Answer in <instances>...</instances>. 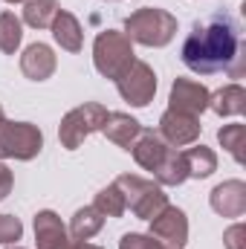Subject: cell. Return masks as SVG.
Masks as SVG:
<instances>
[{"instance_id": "cell-4", "label": "cell", "mask_w": 246, "mask_h": 249, "mask_svg": "<svg viewBox=\"0 0 246 249\" xmlns=\"http://www.w3.org/2000/svg\"><path fill=\"white\" fill-rule=\"evenodd\" d=\"M116 186L122 188L127 209H130L136 217H142V220L157 217V214L168 206V194L162 191L159 183H154V180H142V177H136V174H122V177L116 180Z\"/></svg>"}, {"instance_id": "cell-20", "label": "cell", "mask_w": 246, "mask_h": 249, "mask_svg": "<svg viewBox=\"0 0 246 249\" xmlns=\"http://www.w3.org/2000/svg\"><path fill=\"white\" fill-rule=\"evenodd\" d=\"M61 12L58 0H26L23 3V20L32 26V29H47L53 26L55 15Z\"/></svg>"}, {"instance_id": "cell-21", "label": "cell", "mask_w": 246, "mask_h": 249, "mask_svg": "<svg viewBox=\"0 0 246 249\" xmlns=\"http://www.w3.org/2000/svg\"><path fill=\"white\" fill-rule=\"evenodd\" d=\"M157 183L159 186H183L188 180V168H185V160H183V151H168V157L162 160V165L154 171Z\"/></svg>"}, {"instance_id": "cell-15", "label": "cell", "mask_w": 246, "mask_h": 249, "mask_svg": "<svg viewBox=\"0 0 246 249\" xmlns=\"http://www.w3.org/2000/svg\"><path fill=\"white\" fill-rule=\"evenodd\" d=\"M102 133H105L113 145L130 151V145H133L136 136L142 133V124L136 122L130 113H107V119H105V124H102Z\"/></svg>"}, {"instance_id": "cell-18", "label": "cell", "mask_w": 246, "mask_h": 249, "mask_svg": "<svg viewBox=\"0 0 246 249\" xmlns=\"http://www.w3.org/2000/svg\"><path fill=\"white\" fill-rule=\"evenodd\" d=\"M183 160H185V168H188V177H194V180H206L217 168V157L206 145H194V148L183 151Z\"/></svg>"}, {"instance_id": "cell-26", "label": "cell", "mask_w": 246, "mask_h": 249, "mask_svg": "<svg viewBox=\"0 0 246 249\" xmlns=\"http://www.w3.org/2000/svg\"><path fill=\"white\" fill-rule=\"evenodd\" d=\"M119 249H165V247L157 238H151V235L127 232V235H122V241H119Z\"/></svg>"}, {"instance_id": "cell-28", "label": "cell", "mask_w": 246, "mask_h": 249, "mask_svg": "<svg viewBox=\"0 0 246 249\" xmlns=\"http://www.w3.org/2000/svg\"><path fill=\"white\" fill-rule=\"evenodd\" d=\"M241 232H244V226H232V229L226 232V244H229V249H238V238H241Z\"/></svg>"}, {"instance_id": "cell-16", "label": "cell", "mask_w": 246, "mask_h": 249, "mask_svg": "<svg viewBox=\"0 0 246 249\" xmlns=\"http://www.w3.org/2000/svg\"><path fill=\"white\" fill-rule=\"evenodd\" d=\"M53 38L58 41V47L67 50V53H78V50H81V44H84V29H81L78 18H75L72 12L61 9V12L55 15V20H53Z\"/></svg>"}, {"instance_id": "cell-17", "label": "cell", "mask_w": 246, "mask_h": 249, "mask_svg": "<svg viewBox=\"0 0 246 249\" xmlns=\"http://www.w3.org/2000/svg\"><path fill=\"white\" fill-rule=\"evenodd\" d=\"M209 107L220 116H241L246 110V90L241 84H229L209 96Z\"/></svg>"}, {"instance_id": "cell-11", "label": "cell", "mask_w": 246, "mask_h": 249, "mask_svg": "<svg viewBox=\"0 0 246 249\" xmlns=\"http://www.w3.org/2000/svg\"><path fill=\"white\" fill-rule=\"evenodd\" d=\"M130 151H133V160H136L145 171H157V168L162 165V160L168 157L171 145H168L157 130H142V133L136 136V142L130 145Z\"/></svg>"}, {"instance_id": "cell-27", "label": "cell", "mask_w": 246, "mask_h": 249, "mask_svg": "<svg viewBox=\"0 0 246 249\" xmlns=\"http://www.w3.org/2000/svg\"><path fill=\"white\" fill-rule=\"evenodd\" d=\"M12 186H15V180H12V171H9V168L0 162V200H3V197H9Z\"/></svg>"}, {"instance_id": "cell-19", "label": "cell", "mask_w": 246, "mask_h": 249, "mask_svg": "<svg viewBox=\"0 0 246 249\" xmlns=\"http://www.w3.org/2000/svg\"><path fill=\"white\" fill-rule=\"evenodd\" d=\"M105 226V214L96 209V206H84L72 214V223H70V235L75 241H90L99 229Z\"/></svg>"}, {"instance_id": "cell-32", "label": "cell", "mask_w": 246, "mask_h": 249, "mask_svg": "<svg viewBox=\"0 0 246 249\" xmlns=\"http://www.w3.org/2000/svg\"><path fill=\"white\" fill-rule=\"evenodd\" d=\"M9 249H20V247H9Z\"/></svg>"}, {"instance_id": "cell-8", "label": "cell", "mask_w": 246, "mask_h": 249, "mask_svg": "<svg viewBox=\"0 0 246 249\" xmlns=\"http://www.w3.org/2000/svg\"><path fill=\"white\" fill-rule=\"evenodd\" d=\"M151 238H157L165 249H183L188 241L185 212L177 206H165L157 217H151Z\"/></svg>"}, {"instance_id": "cell-2", "label": "cell", "mask_w": 246, "mask_h": 249, "mask_svg": "<svg viewBox=\"0 0 246 249\" xmlns=\"http://www.w3.org/2000/svg\"><path fill=\"white\" fill-rule=\"evenodd\" d=\"M124 35L142 47H165L177 35V18L157 6L136 9L124 20Z\"/></svg>"}, {"instance_id": "cell-30", "label": "cell", "mask_w": 246, "mask_h": 249, "mask_svg": "<svg viewBox=\"0 0 246 249\" xmlns=\"http://www.w3.org/2000/svg\"><path fill=\"white\" fill-rule=\"evenodd\" d=\"M6 3H26V0H6Z\"/></svg>"}, {"instance_id": "cell-25", "label": "cell", "mask_w": 246, "mask_h": 249, "mask_svg": "<svg viewBox=\"0 0 246 249\" xmlns=\"http://www.w3.org/2000/svg\"><path fill=\"white\" fill-rule=\"evenodd\" d=\"M20 235H23V223L15 214H0V244L12 247L15 241H20Z\"/></svg>"}, {"instance_id": "cell-24", "label": "cell", "mask_w": 246, "mask_h": 249, "mask_svg": "<svg viewBox=\"0 0 246 249\" xmlns=\"http://www.w3.org/2000/svg\"><path fill=\"white\" fill-rule=\"evenodd\" d=\"M217 139H220V145H223L238 162H244V142H246V127L244 124H226V127H220Z\"/></svg>"}, {"instance_id": "cell-3", "label": "cell", "mask_w": 246, "mask_h": 249, "mask_svg": "<svg viewBox=\"0 0 246 249\" xmlns=\"http://www.w3.org/2000/svg\"><path fill=\"white\" fill-rule=\"evenodd\" d=\"M136 61L133 55V41L124 35V32H116V29H105L99 32L96 44H93V64L96 70L105 75V78H119L130 64Z\"/></svg>"}, {"instance_id": "cell-7", "label": "cell", "mask_w": 246, "mask_h": 249, "mask_svg": "<svg viewBox=\"0 0 246 249\" xmlns=\"http://www.w3.org/2000/svg\"><path fill=\"white\" fill-rule=\"evenodd\" d=\"M116 87H119V96H122L127 105L145 107L154 99V93H157V72L151 70V64L133 61L116 78Z\"/></svg>"}, {"instance_id": "cell-29", "label": "cell", "mask_w": 246, "mask_h": 249, "mask_svg": "<svg viewBox=\"0 0 246 249\" xmlns=\"http://www.w3.org/2000/svg\"><path fill=\"white\" fill-rule=\"evenodd\" d=\"M70 249H102V247H96L90 241H70Z\"/></svg>"}, {"instance_id": "cell-22", "label": "cell", "mask_w": 246, "mask_h": 249, "mask_svg": "<svg viewBox=\"0 0 246 249\" xmlns=\"http://www.w3.org/2000/svg\"><path fill=\"white\" fill-rule=\"evenodd\" d=\"M105 217H122L124 212H127V203H124V194L122 188L116 186V183H110V186H105L99 194H96V203H93Z\"/></svg>"}, {"instance_id": "cell-23", "label": "cell", "mask_w": 246, "mask_h": 249, "mask_svg": "<svg viewBox=\"0 0 246 249\" xmlns=\"http://www.w3.org/2000/svg\"><path fill=\"white\" fill-rule=\"evenodd\" d=\"M20 41H23V26H20V20L15 18V12H3V15H0V50H3L6 55H15L18 47H20Z\"/></svg>"}, {"instance_id": "cell-31", "label": "cell", "mask_w": 246, "mask_h": 249, "mask_svg": "<svg viewBox=\"0 0 246 249\" xmlns=\"http://www.w3.org/2000/svg\"><path fill=\"white\" fill-rule=\"evenodd\" d=\"M0 119H3V105H0Z\"/></svg>"}, {"instance_id": "cell-6", "label": "cell", "mask_w": 246, "mask_h": 249, "mask_svg": "<svg viewBox=\"0 0 246 249\" xmlns=\"http://www.w3.org/2000/svg\"><path fill=\"white\" fill-rule=\"evenodd\" d=\"M44 148V133L29 122L0 119V160H32Z\"/></svg>"}, {"instance_id": "cell-13", "label": "cell", "mask_w": 246, "mask_h": 249, "mask_svg": "<svg viewBox=\"0 0 246 249\" xmlns=\"http://www.w3.org/2000/svg\"><path fill=\"white\" fill-rule=\"evenodd\" d=\"M58 67L55 53L47 47V44H29L20 55V72L32 81H47Z\"/></svg>"}, {"instance_id": "cell-14", "label": "cell", "mask_w": 246, "mask_h": 249, "mask_svg": "<svg viewBox=\"0 0 246 249\" xmlns=\"http://www.w3.org/2000/svg\"><path fill=\"white\" fill-rule=\"evenodd\" d=\"M211 209L223 217H241L246 212V186L241 180H229L211 191Z\"/></svg>"}, {"instance_id": "cell-10", "label": "cell", "mask_w": 246, "mask_h": 249, "mask_svg": "<svg viewBox=\"0 0 246 249\" xmlns=\"http://www.w3.org/2000/svg\"><path fill=\"white\" fill-rule=\"evenodd\" d=\"M209 96H211V93H209L200 81L177 78L174 87H171V107H168V110L188 113V116H200V113L209 107Z\"/></svg>"}, {"instance_id": "cell-9", "label": "cell", "mask_w": 246, "mask_h": 249, "mask_svg": "<svg viewBox=\"0 0 246 249\" xmlns=\"http://www.w3.org/2000/svg\"><path fill=\"white\" fill-rule=\"evenodd\" d=\"M171 148H183L197 142L200 136V119L197 116H188V113H177V110H165L162 119H159V130H157Z\"/></svg>"}, {"instance_id": "cell-5", "label": "cell", "mask_w": 246, "mask_h": 249, "mask_svg": "<svg viewBox=\"0 0 246 249\" xmlns=\"http://www.w3.org/2000/svg\"><path fill=\"white\" fill-rule=\"evenodd\" d=\"M107 119V107L99 105V102H84L81 107L70 110L61 119V127H58V139L67 151H75L90 133L102 130V124Z\"/></svg>"}, {"instance_id": "cell-1", "label": "cell", "mask_w": 246, "mask_h": 249, "mask_svg": "<svg viewBox=\"0 0 246 249\" xmlns=\"http://www.w3.org/2000/svg\"><path fill=\"white\" fill-rule=\"evenodd\" d=\"M183 64L197 75L229 72L232 78H241L246 64L241 23L226 12L211 15L203 23L197 20L183 41Z\"/></svg>"}, {"instance_id": "cell-12", "label": "cell", "mask_w": 246, "mask_h": 249, "mask_svg": "<svg viewBox=\"0 0 246 249\" xmlns=\"http://www.w3.org/2000/svg\"><path fill=\"white\" fill-rule=\"evenodd\" d=\"M35 241L38 249H70V232L55 212L44 209L35 214Z\"/></svg>"}]
</instances>
